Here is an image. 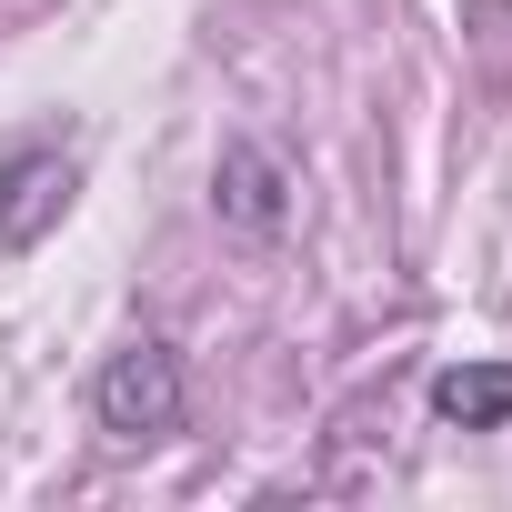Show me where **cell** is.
Returning a JSON list of instances; mask_svg holds the SVG:
<instances>
[{"label":"cell","mask_w":512,"mask_h":512,"mask_svg":"<svg viewBox=\"0 0 512 512\" xmlns=\"http://www.w3.org/2000/svg\"><path fill=\"white\" fill-rule=\"evenodd\" d=\"M91 412H101V432L111 442H171L181 432V352L171 342H121L111 362H101V382H91Z\"/></svg>","instance_id":"obj_1"},{"label":"cell","mask_w":512,"mask_h":512,"mask_svg":"<svg viewBox=\"0 0 512 512\" xmlns=\"http://www.w3.org/2000/svg\"><path fill=\"white\" fill-rule=\"evenodd\" d=\"M71 191H81L71 151H51V141L0 151V262H31V251L71 221Z\"/></svg>","instance_id":"obj_2"},{"label":"cell","mask_w":512,"mask_h":512,"mask_svg":"<svg viewBox=\"0 0 512 512\" xmlns=\"http://www.w3.org/2000/svg\"><path fill=\"white\" fill-rule=\"evenodd\" d=\"M211 211H221L231 231H282V221H292V171H282V151L231 141L221 171H211Z\"/></svg>","instance_id":"obj_3"},{"label":"cell","mask_w":512,"mask_h":512,"mask_svg":"<svg viewBox=\"0 0 512 512\" xmlns=\"http://www.w3.org/2000/svg\"><path fill=\"white\" fill-rule=\"evenodd\" d=\"M432 412H442L452 432H502V422H512V362H452V372L432 382Z\"/></svg>","instance_id":"obj_4"}]
</instances>
